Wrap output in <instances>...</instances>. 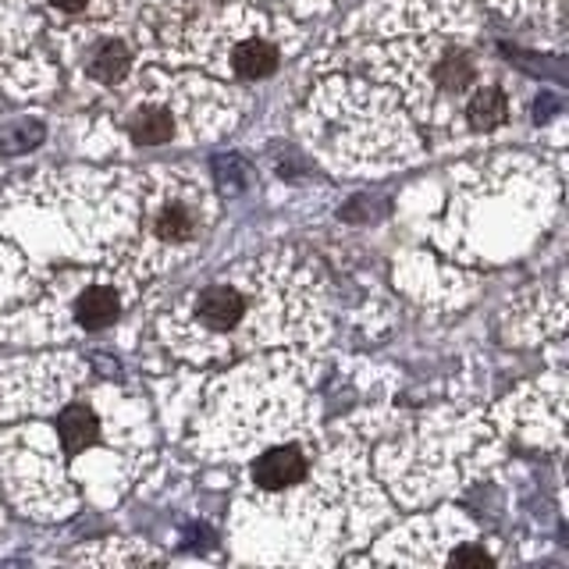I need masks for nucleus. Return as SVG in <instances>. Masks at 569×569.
I'll list each match as a JSON object with an SVG mask.
<instances>
[{
    "mask_svg": "<svg viewBox=\"0 0 569 569\" xmlns=\"http://www.w3.org/2000/svg\"><path fill=\"white\" fill-rule=\"evenodd\" d=\"M249 317V299L242 289L228 281H218L203 289L192 299V320L207 335H231L242 328V320Z\"/></svg>",
    "mask_w": 569,
    "mask_h": 569,
    "instance_id": "nucleus-2",
    "label": "nucleus"
},
{
    "mask_svg": "<svg viewBox=\"0 0 569 569\" xmlns=\"http://www.w3.org/2000/svg\"><path fill=\"white\" fill-rule=\"evenodd\" d=\"M449 562H470V566H488L491 562V556H488V551L485 548H456L452 551V556H449Z\"/></svg>",
    "mask_w": 569,
    "mask_h": 569,
    "instance_id": "nucleus-10",
    "label": "nucleus"
},
{
    "mask_svg": "<svg viewBox=\"0 0 569 569\" xmlns=\"http://www.w3.org/2000/svg\"><path fill=\"white\" fill-rule=\"evenodd\" d=\"M132 68V50L121 40H100L86 58V76L100 86H118Z\"/></svg>",
    "mask_w": 569,
    "mask_h": 569,
    "instance_id": "nucleus-8",
    "label": "nucleus"
},
{
    "mask_svg": "<svg viewBox=\"0 0 569 569\" xmlns=\"http://www.w3.org/2000/svg\"><path fill=\"white\" fill-rule=\"evenodd\" d=\"M132 142H142V147H160V142H171L178 132V118L171 114L168 103H139L136 111L124 121Z\"/></svg>",
    "mask_w": 569,
    "mask_h": 569,
    "instance_id": "nucleus-5",
    "label": "nucleus"
},
{
    "mask_svg": "<svg viewBox=\"0 0 569 569\" xmlns=\"http://www.w3.org/2000/svg\"><path fill=\"white\" fill-rule=\"evenodd\" d=\"M278 61H281L278 47L271 40H263V36H249V40L236 43V50H231V71L246 82L267 79L278 68Z\"/></svg>",
    "mask_w": 569,
    "mask_h": 569,
    "instance_id": "nucleus-7",
    "label": "nucleus"
},
{
    "mask_svg": "<svg viewBox=\"0 0 569 569\" xmlns=\"http://www.w3.org/2000/svg\"><path fill=\"white\" fill-rule=\"evenodd\" d=\"M142 210L150 213L147 221V242L136 249L139 263H150V257L168 253L174 246H186L192 239H200V231L207 224V192L196 182H174L171 178V192L157 203H142Z\"/></svg>",
    "mask_w": 569,
    "mask_h": 569,
    "instance_id": "nucleus-1",
    "label": "nucleus"
},
{
    "mask_svg": "<svg viewBox=\"0 0 569 569\" xmlns=\"http://www.w3.org/2000/svg\"><path fill=\"white\" fill-rule=\"evenodd\" d=\"M76 325L82 331H103V328H111L118 313H121V299L118 292L111 289V284H89V289L79 292L76 299Z\"/></svg>",
    "mask_w": 569,
    "mask_h": 569,
    "instance_id": "nucleus-6",
    "label": "nucleus"
},
{
    "mask_svg": "<svg viewBox=\"0 0 569 569\" xmlns=\"http://www.w3.org/2000/svg\"><path fill=\"white\" fill-rule=\"evenodd\" d=\"M509 114V97L502 86H480L467 103V121L473 129H495Z\"/></svg>",
    "mask_w": 569,
    "mask_h": 569,
    "instance_id": "nucleus-9",
    "label": "nucleus"
},
{
    "mask_svg": "<svg viewBox=\"0 0 569 569\" xmlns=\"http://www.w3.org/2000/svg\"><path fill=\"white\" fill-rule=\"evenodd\" d=\"M307 473H310V459L299 445H274V449L257 456L249 480H253L260 491H289L302 485Z\"/></svg>",
    "mask_w": 569,
    "mask_h": 569,
    "instance_id": "nucleus-3",
    "label": "nucleus"
},
{
    "mask_svg": "<svg viewBox=\"0 0 569 569\" xmlns=\"http://www.w3.org/2000/svg\"><path fill=\"white\" fill-rule=\"evenodd\" d=\"M58 452L76 459V456H86L89 449H97L100 438H103V420L97 413L93 402H68L61 413H58Z\"/></svg>",
    "mask_w": 569,
    "mask_h": 569,
    "instance_id": "nucleus-4",
    "label": "nucleus"
},
{
    "mask_svg": "<svg viewBox=\"0 0 569 569\" xmlns=\"http://www.w3.org/2000/svg\"><path fill=\"white\" fill-rule=\"evenodd\" d=\"M58 11H86L89 8V0H50Z\"/></svg>",
    "mask_w": 569,
    "mask_h": 569,
    "instance_id": "nucleus-11",
    "label": "nucleus"
}]
</instances>
